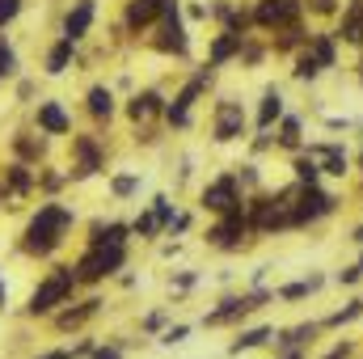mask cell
I'll return each mask as SVG.
<instances>
[{
    "label": "cell",
    "instance_id": "cell-1",
    "mask_svg": "<svg viewBox=\"0 0 363 359\" xmlns=\"http://www.w3.org/2000/svg\"><path fill=\"white\" fill-rule=\"evenodd\" d=\"M72 224H77V211L72 207H64V203H38V211L30 216V224L21 228V250L30 254V258H51L64 241H68V233H72Z\"/></svg>",
    "mask_w": 363,
    "mask_h": 359
},
{
    "label": "cell",
    "instance_id": "cell-2",
    "mask_svg": "<svg viewBox=\"0 0 363 359\" xmlns=\"http://www.w3.org/2000/svg\"><path fill=\"white\" fill-rule=\"evenodd\" d=\"M291 194H296V182L283 186V190H258V194H250L245 216H250L254 237H283V233H291Z\"/></svg>",
    "mask_w": 363,
    "mask_h": 359
},
{
    "label": "cell",
    "instance_id": "cell-3",
    "mask_svg": "<svg viewBox=\"0 0 363 359\" xmlns=\"http://www.w3.org/2000/svg\"><path fill=\"white\" fill-rule=\"evenodd\" d=\"M342 211V194L330 190L325 182L321 186H296L291 194V233H308L325 220H334Z\"/></svg>",
    "mask_w": 363,
    "mask_h": 359
},
{
    "label": "cell",
    "instance_id": "cell-4",
    "mask_svg": "<svg viewBox=\"0 0 363 359\" xmlns=\"http://www.w3.org/2000/svg\"><path fill=\"white\" fill-rule=\"evenodd\" d=\"M77 270L72 267H51L43 279H38V287L30 292V304H26V313L30 317H51V313H60L72 296H77Z\"/></svg>",
    "mask_w": 363,
    "mask_h": 359
},
{
    "label": "cell",
    "instance_id": "cell-5",
    "mask_svg": "<svg viewBox=\"0 0 363 359\" xmlns=\"http://www.w3.org/2000/svg\"><path fill=\"white\" fill-rule=\"evenodd\" d=\"M245 203H250V190L241 186V174H237V170H224V174L207 178L203 182V190H199V207L211 211V216L245 211Z\"/></svg>",
    "mask_w": 363,
    "mask_h": 359
},
{
    "label": "cell",
    "instance_id": "cell-6",
    "mask_svg": "<svg viewBox=\"0 0 363 359\" xmlns=\"http://www.w3.org/2000/svg\"><path fill=\"white\" fill-rule=\"evenodd\" d=\"M127 267V245H89L72 270H77V283H106L110 275H118V270Z\"/></svg>",
    "mask_w": 363,
    "mask_h": 359
},
{
    "label": "cell",
    "instance_id": "cell-7",
    "mask_svg": "<svg viewBox=\"0 0 363 359\" xmlns=\"http://www.w3.org/2000/svg\"><path fill=\"white\" fill-rule=\"evenodd\" d=\"M203 241L220 254H241L250 241H254V228H250V216L245 211H228V216H216L203 233Z\"/></svg>",
    "mask_w": 363,
    "mask_h": 359
},
{
    "label": "cell",
    "instance_id": "cell-8",
    "mask_svg": "<svg viewBox=\"0 0 363 359\" xmlns=\"http://www.w3.org/2000/svg\"><path fill=\"white\" fill-rule=\"evenodd\" d=\"M250 127H254V118H250V110H245L241 101L220 97V101L211 106V140H216V144L250 140Z\"/></svg>",
    "mask_w": 363,
    "mask_h": 359
},
{
    "label": "cell",
    "instance_id": "cell-9",
    "mask_svg": "<svg viewBox=\"0 0 363 359\" xmlns=\"http://www.w3.org/2000/svg\"><path fill=\"white\" fill-rule=\"evenodd\" d=\"M317 165H321V178H351L355 174V157L347 153V144L342 140H308V148H304Z\"/></svg>",
    "mask_w": 363,
    "mask_h": 359
},
{
    "label": "cell",
    "instance_id": "cell-10",
    "mask_svg": "<svg viewBox=\"0 0 363 359\" xmlns=\"http://www.w3.org/2000/svg\"><path fill=\"white\" fill-rule=\"evenodd\" d=\"M207 81H211V72H203V77L186 81V85H182V93H174V97L165 101V114H161V118H165L169 127H178V131H186V127L194 123V101L203 97V85H207Z\"/></svg>",
    "mask_w": 363,
    "mask_h": 359
},
{
    "label": "cell",
    "instance_id": "cell-11",
    "mask_svg": "<svg viewBox=\"0 0 363 359\" xmlns=\"http://www.w3.org/2000/svg\"><path fill=\"white\" fill-rule=\"evenodd\" d=\"M254 26L258 30H291V26H300V0H258L254 4Z\"/></svg>",
    "mask_w": 363,
    "mask_h": 359
},
{
    "label": "cell",
    "instance_id": "cell-12",
    "mask_svg": "<svg viewBox=\"0 0 363 359\" xmlns=\"http://www.w3.org/2000/svg\"><path fill=\"white\" fill-rule=\"evenodd\" d=\"M72 157H77V165L68 170V178H77V182H85V178L106 170V153H101L97 136H77L72 140Z\"/></svg>",
    "mask_w": 363,
    "mask_h": 359
},
{
    "label": "cell",
    "instance_id": "cell-13",
    "mask_svg": "<svg viewBox=\"0 0 363 359\" xmlns=\"http://www.w3.org/2000/svg\"><path fill=\"white\" fill-rule=\"evenodd\" d=\"M330 283H334L330 275H321V270H308L304 279L279 283V287H274V300H283V304H300V300H313V296H321Z\"/></svg>",
    "mask_w": 363,
    "mask_h": 359
},
{
    "label": "cell",
    "instance_id": "cell-14",
    "mask_svg": "<svg viewBox=\"0 0 363 359\" xmlns=\"http://www.w3.org/2000/svg\"><path fill=\"white\" fill-rule=\"evenodd\" d=\"M321 334H325L321 321H296V326H283V330H274V351H308Z\"/></svg>",
    "mask_w": 363,
    "mask_h": 359
},
{
    "label": "cell",
    "instance_id": "cell-15",
    "mask_svg": "<svg viewBox=\"0 0 363 359\" xmlns=\"http://www.w3.org/2000/svg\"><path fill=\"white\" fill-rule=\"evenodd\" d=\"M274 148L279 153H287V157H296V153H304L308 148V136H304V118L300 114H283V123L274 127Z\"/></svg>",
    "mask_w": 363,
    "mask_h": 359
},
{
    "label": "cell",
    "instance_id": "cell-16",
    "mask_svg": "<svg viewBox=\"0 0 363 359\" xmlns=\"http://www.w3.org/2000/svg\"><path fill=\"white\" fill-rule=\"evenodd\" d=\"M283 114H287V97L271 85V89L258 97V110H254V131H274V127L283 123Z\"/></svg>",
    "mask_w": 363,
    "mask_h": 359
},
{
    "label": "cell",
    "instance_id": "cell-17",
    "mask_svg": "<svg viewBox=\"0 0 363 359\" xmlns=\"http://www.w3.org/2000/svg\"><path fill=\"white\" fill-rule=\"evenodd\" d=\"M157 47H161L165 55H186V51H190V38H186V26L178 21V0H169V9H165V30H161V38H157Z\"/></svg>",
    "mask_w": 363,
    "mask_h": 359
},
{
    "label": "cell",
    "instance_id": "cell-18",
    "mask_svg": "<svg viewBox=\"0 0 363 359\" xmlns=\"http://www.w3.org/2000/svg\"><path fill=\"white\" fill-rule=\"evenodd\" d=\"M317 321H321V330H334V334H342V330L359 326V321H363V296L342 300L338 309H330V313H325V317H317Z\"/></svg>",
    "mask_w": 363,
    "mask_h": 359
},
{
    "label": "cell",
    "instance_id": "cell-19",
    "mask_svg": "<svg viewBox=\"0 0 363 359\" xmlns=\"http://www.w3.org/2000/svg\"><path fill=\"white\" fill-rule=\"evenodd\" d=\"M34 123H38L43 136H72V114L60 101H43L38 114H34Z\"/></svg>",
    "mask_w": 363,
    "mask_h": 359
},
{
    "label": "cell",
    "instance_id": "cell-20",
    "mask_svg": "<svg viewBox=\"0 0 363 359\" xmlns=\"http://www.w3.org/2000/svg\"><path fill=\"white\" fill-rule=\"evenodd\" d=\"M157 114H165V97L157 89H144V93H131V101H127V118L131 123H148V118H157Z\"/></svg>",
    "mask_w": 363,
    "mask_h": 359
},
{
    "label": "cell",
    "instance_id": "cell-21",
    "mask_svg": "<svg viewBox=\"0 0 363 359\" xmlns=\"http://www.w3.org/2000/svg\"><path fill=\"white\" fill-rule=\"evenodd\" d=\"M274 343V326H245V330H237V338L228 343V355H245V351H258V347H267Z\"/></svg>",
    "mask_w": 363,
    "mask_h": 359
},
{
    "label": "cell",
    "instance_id": "cell-22",
    "mask_svg": "<svg viewBox=\"0 0 363 359\" xmlns=\"http://www.w3.org/2000/svg\"><path fill=\"white\" fill-rule=\"evenodd\" d=\"M93 13H97V4H93V0H77V9H68V17H64V38H68V43H77V38H85V34H89Z\"/></svg>",
    "mask_w": 363,
    "mask_h": 359
},
{
    "label": "cell",
    "instance_id": "cell-23",
    "mask_svg": "<svg viewBox=\"0 0 363 359\" xmlns=\"http://www.w3.org/2000/svg\"><path fill=\"white\" fill-rule=\"evenodd\" d=\"M165 9H169V0H131V4H127V26H131V30H144V26H152L157 17H165Z\"/></svg>",
    "mask_w": 363,
    "mask_h": 359
},
{
    "label": "cell",
    "instance_id": "cell-24",
    "mask_svg": "<svg viewBox=\"0 0 363 359\" xmlns=\"http://www.w3.org/2000/svg\"><path fill=\"white\" fill-rule=\"evenodd\" d=\"M241 51H245V38H241V34H228V30H224V34H220V38L211 43L207 68H224V64H228L233 55H241Z\"/></svg>",
    "mask_w": 363,
    "mask_h": 359
},
{
    "label": "cell",
    "instance_id": "cell-25",
    "mask_svg": "<svg viewBox=\"0 0 363 359\" xmlns=\"http://www.w3.org/2000/svg\"><path fill=\"white\" fill-rule=\"evenodd\" d=\"M304 51H308L325 72L338 68V38H334V34H308V47H304Z\"/></svg>",
    "mask_w": 363,
    "mask_h": 359
},
{
    "label": "cell",
    "instance_id": "cell-26",
    "mask_svg": "<svg viewBox=\"0 0 363 359\" xmlns=\"http://www.w3.org/2000/svg\"><path fill=\"white\" fill-rule=\"evenodd\" d=\"M97 313H101V300H97V296H89V300H85L81 309H68V313H55V326H60V330H81V326H85L89 317H97Z\"/></svg>",
    "mask_w": 363,
    "mask_h": 359
},
{
    "label": "cell",
    "instance_id": "cell-27",
    "mask_svg": "<svg viewBox=\"0 0 363 359\" xmlns=\"http://www.w3.org/2000/svg\"><path fill=\"white\" fill-rule=\"evenodd\" d=\"M291 182H296V186H321L325 178H321V165H317L308 153H296V157H291Z\"/></svg>",
    "mask_w": 363,
    "mask_h": 359
},
{
    "label": "cell",
    "instance_id": "cell-28",
    "mask_svg": "<svg viewBox=\"0 0 363 359\" xmlns=\"http://www.w3.org/2000/svg\"><path fill=\"white\" fill-rule=\"evenodd\" d=\"M85 101H89V114L97 118V123H110V118H114V110H118V106H114V93L106 89V85H93Z\"/></svg>",
    "mask_w": 363,
    "mask_h": 359
},
{
    "label": "cell",
    "instance_id": "cell-29",
    "mask_svg": "<svg viewBox=\"0 0 363 359\" xmlns=\"http://www.w3.org/2000/svg\"><path fill=\"white\" fill-rule=\"evenodd\" d=\"M72 47H77V43L60 38V43L47 51V72H51V77H64V72H68V64H72Z\"/></svg>",
    "mask_w": 363,
    "mask_h": 359
},
{
    "label": "cell",
    "instance_id": "cell-30",
    "mask_svg": "<svg viewBox=\"0 0 363 359\" xmlns=\"http://www.w3.org/2000/svg\"><path fill=\"white\" fill-rule=\"evenodd\" d=\"M148 211H152V216L161 220V228H165V233L174 228V220L182 216V211H178V203H174L169 194H152V203H148Z\"/></svg>",
    "mask_w": 363,
    "mask_h": 359
},
{
    "label": "cell",
    "instance_id": "cell-31",
    "mask_svg": "<svg viewBox=\"0 0 363 359\" xmlns=\"http://www.w3.org/2000/svg\"><path fill=\"white\" fill-rule=\"evenodd\" d=\"M165 228H161V220L152 216V211H140L135 220H131V237H140V241H157Z\"/></svg>",
    "mask_w": 363,
    "mask_h": 359
},
{
    "label": "cell",
    "instance_id": "cell-32",
    "mask_svg": "<svg viewBox=\"0 0 363 359\" xmlns=\"http://www.w3.org/2000/svg\"><path fill=\"white\" fill-rule=\"evenodd\" d=\"M291 64H296V68H291V77H296V81H304V85H313V81H317V77L325 72V68H321V64H317V60H313L308 51H300V55H296Z\"/></svg>",
    "mask_w": 363,
    "mask_h": 359
},
{
    "label": "cell",
    "instance_id": "cell-33",
    "mask_svg": "<svg viewBox=\"0 0 363 359\" xmlns=\"http://www.w3.org/2000/svg\"><path fill=\"white\" fill-rule=\"evenodd\" d=\"M140 186H144L140 174H114L110 178V194L114 199H131V194H140Z\"/></svg>",
    "mask_w": 363,
    "mask_h": 359
},
{
    "label": "cell",
    "instance_id": "cell-34",
    "mask_svg": "<svg viewBox=\"0 0 363 359\" xmlns=\"http://www.w3.org/2000/svg\"><path fill=\"white\" fill-rule=\"evenodd\" d=\"M359 343L355 338H334L330 347H325V355H317V359H359Z\"/></svg>",
    "mask_w": 363,
    "mask_h": 359
},
{
    "label": "cell",
    "instance_id": "cell-35",
    "mask_svg": "<svg viewBox=\"0 0 363 359\" xmlns=\"http://www.w3.org/2000/svg\"><path fill=\"white\" fill-rule=\"evenodd\" d=\"M17 153H21V165L26 161H38L43 157V140H30V131H21L17 136Z\"/></svg>",
    "mask_w": 363,
    "mask_h": 359
},
{
    "label": "cell",
    "instance_id": "cell-36",
    "mask_svg": "<svg viewBox=\"0 0 363 359\" xmlns=\"http://www.w3.org/2000/svg\"><path fill=\"white\" fill-rule=\"evenodd\" d=\"M250 153H254V157H267V153H274V131H254Z\"/></svg>",
    "mask_w": 363,
    "mask_h": 359
},
{
    "label": "cell",
    "instance_id": "cell-37",
    "mask_svg": "<svg viewBox=\"0 0 363 359\" xmlns=\"http://www.w3.org/2000/svg\"><path fill=\"white\" fill-rule=\"evenodd\" d=\"M330 279H334L338 287H359V283H363V270L355 267V263H351V267H342L338 275H330Z\"/></svg>",
    "mask_w": 363,
    "mask_h": 359
},
{
    "label": "cell",
    "instance_id": "cell-38",
    "mask_svg": "<svg viewBox=\"0 0 363 359\" xmlns=\"http://www.w3.org/2000/svg\"><path fill=\"white\" fill-rule=\"evenodd\" d=\"M186 338H190V326H186V321L169 326V330L161 334V343H165V347H178V343H186Z\"/></svg>",
    "mask_w": 363,
    "mask_h": 359
},
{
    "label": "cell",
    "instance_id": "cell-39",
    "mask_svg": "<svg viewBox=\"0 0 363 359\" xmlns=\"http://www.w3.org/2000/svg\"><path fill=\"white\" fill-rule=\"evenodd\" d=\"M194 283H199V270H178V275L169 279V287H174V292H190Z\"/></svg>",
    "mask_w": 363,
    "mask_h": 359
},
{
    "label": "cell",
    "instance_id": "cell-40",
    "mask_svg": "<svg viewBox=\"0 0 363 359\" xmlns=\"http://www.w3.org/2000/svg\"><path fill=\"white\" fill-rule=\"evenodd\" d=\"M13 68H17V55L9 43H0V77H13Z\"/></svg>",
    "mask_w": 363,
    "mask_h": 359
},
{
    "label": "cell",
    "instance_id": "cell-41",
    "mask_svg": "<svg viewBox=\"0 0 363 359\" xmlns=\"http://www.w3.org/2000/svg\"><path fill=\"white\" fill-rule=\"evenodd\" d=\"M17 9H21V0H0V26H9L17 17Z\"/></svg>",
    "mask_w": 363,
    "mask_h": 359
},
{
    "label": "cell",
    "instance_id": "cell-42",
    "mask_svg": "<svg viewBox=\"0 0 363 359\" xmlns=\"http://www.w3.org/2000/svg\"><path fill=\"white\" fill-rule=\"evenodd\" d=\"M89 359H123V347H114V343H106V347H97Z\"/></svg>",
    "mask_w": 363,
    "mask_h": 359
},
{
    "label": "cell",
    "instance_id": "cell-43",
    "mask_svg": "<svg viewBox=\"0 0 363 359\" xmlns=\"http://www.w3.org/2000/svg\"><path fill=\"white\" fill-rule=\"evenodd\" d=\"M93 351H97V343H93V338H81V343H77V347H72L68 355H72V359H81V355H93Z\"/></svg>",
    "mask_w": 363,
    "mask_h": 359
},
{
    "label": "cell",
    "instance_id": "cell-44",
    "mask_svg": "<svg viewBox=\"0 0 363 359\" xmlns=\"http://www.w3.org/2000/svg\"><path fill=\"white\" fill-rule=\"evenodd\" d=\"M190 224H194V216H190V211H182L178 220H174V228H169V233H174V237H178V233H190Z\"/></svg>",
    "mask_w": 363,
    "mask_h": 359
},
{
    "label": "cell",
    "instance_id": "cell-45",
    "mask_svg": "<svg viewBox=\"0 0 363 359\" xmlns=\"http://www.w3.org/2000/svg\"><path fill=\"white\" fill-rule=\"evenodd\" d=\"M161 326H165V309H157V313L144 317V330H161Z\"/></svg>",
    "mask_w": 363,
    "mask_h": 359
},
{
    "label": "cell",
    "instance_id": "cell-46",
    "mask_svg": "<svg viewBox=\"0 0 363 359\" xmlns=\"http://www.w3.org/2000/svg\"><path fill=\"white\" fill-rule=\"evenodd\" d=\"M68 182V174H43V190H60Z\"/></svg>",
    "mask_w": 363,
    "mask_h": 359
},
{
    "label": "cell",
    "instance_id": "cell-47",
    "mask_svg": "<svg viewBox=\"0 0 363 359\" xmlns=\"http://www.w3.org/2000/svg\"><path fill=\"white\" fill-rule=\"evenodd\" d=\"M347 241H351L355 250H363V220L355 224V228H351V233H347Z\"/></svg>",
    "mask_w": 363,
    "mask_h": 359
},
{
    "label": "cell",
    "instance_id": "cell-48",
    "mask_svg": "<svg viewBox=\"0 0 363 359\" xmlns=\"http://www.w3.org/2000/svg\"><path fill=\"white\" fill-rule=\"evenodd\" d=\"M34 359H72L64 347H55V351H43V355H34Z\"/></svg>",
    "mask_w": 363,
    "mask_h": 359
},
{
    "label": "cell",
    "instance_id": "cell-49",
    "mask_svg": "<svg viewBox=\"0 0 363 359\" xmlns=\"http://www.w3.org/2000/svg\"><path fill=\"white\" fill-rule=\"evenodd\" d=\"M274 359H308V351H274Z\"/></svg>",
    "mask_w": 363,
    "mask_h": 359
},
{
    "label": "cell",
    "instance_id": "cell-50",
    "mask_svg": "<svg viewBox=\"0 0 363 359\" xmlns=\"http://www.w3.org/2000/svg\"><path fill=\"white\" fill-rule=\"evenodd\" d=\"M355 174L363 178V144H359V153H355Z\"/></svg>",
    "mask_w": 363,
    "mask_h": 359
},
{
    "label": "cell",
    "instance_id": "cell-51",
    "mask_svg": "<svg viewBox=\"0 0 363 359\" xmlns=\"http://www.w3.org/2000/svg\"><path fill=\"white\" fill-rule=\"evenodd\" d=\"M355 267H359V270H363V250H359V258H355Z\"/></svg>",
    "mask_w": 363,
    "mask_h": 359
},
{
    "label": "cell",
    "instance_id": "cell-52",
    "mask_svg": "<svg viewBox=\"0 0 363 359\" xmlns=\"http://www.w3.org/2000/svg\"><path fill=\"white\" fill-rule=\"evenodd\" d=\"M359 296H363V292H359Z\"/></svg>",
    "mask_w": 363,
    "mask_h": 359
}]
</instances>
